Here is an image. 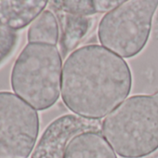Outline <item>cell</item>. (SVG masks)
<instances>
[{"instance_id": "cell-1", "label": "cell", "mask_w": 158, "mask_h": 158, "mask_svg": "<svg viewBox=\"0 0 158 158\" xmlns=\"http://www.w3.org/2000/svg\"><path fill=\"white\" fill-rule=\"evenodd\" d=\"M132 76L127 61L99 45L73 51L61 74V98L74 114L101 119L128 96Z\"/></svg>"}, {"instance_id": "cell-2", "label": "cell", "mask_w": 158, "mask_h": 158, "mask_svg": "<svg viewBox=\"0 0 158 158\" xmlns=\"http://www.w3.org/2000/svg\"><path fill=\"white\" fill-rule=\"evenodd\" d=\"M102 134L124 158H141L158 149V91L124 101L102 124Z\"/></svg>"}, {"instance_id": "cell-3", "label": "cell", "mask_w": 158, "mask_h": 158, "mask_svg": "<svg viewBox=\"0 0 158 158\" xmlns=\"http://www.w3.org/2000/svg\"><path fill=\"white\" fill-rule=\"evenodd\" d=\"M61 67V57L55 46L29 43L11 72L10 83L15 95L35 110L50 108L60 97Z\"/></svg>"}, {"instance_id": "cell-4", "label": "cell", "mask_w": 158, "mask_h": 158, "mask_svg": "<svg viewBox=\"0 0 158 158\" xmlns=\"http://www.w3.org/2000/svg\"><path fill=\"white\" fill-rule=\"evenodd\" d=\"M158 0H127L107 12L99 24L102 47L123 58H132L145 47Z\"/></svg>"}, {"instance_id": "cell-5", "label": "cell", "mask_w": 158, "mask_h": 158, "mask_svg": "<svg viewBox=\"0 0 158 158\" xmlns=\"http://www.w3.org/2000/svg\"><path fill=\"white\" fill-rule=\"evenodd\" d=\"M39 131L36 111L11 92H0V158H28Z\"/></svg>"}, {"instance_id": "cell-6", "label": "cell", "mask_w": 158, "mask_h": 158, "mask_svg": "<svg viewBox=\"0 0 158 158\" xmlns=\"http://www.w3.org/2000/svg\"><path fill=\"white\" fill-rule=\"evenodd\" d=\"M102 124L101 119H89L77 114L62 115L46 128L31 158H63L73 138L86 132H100Z\"/></svg>"}, {"instance_id": "cell-7", "label": "cell", "mask_w": 158, "mask_h": 158, "mask_svg": "<svg viewBox=\"0 0 158 158\" xmlns=\"http://www.w3.org/2000/svg\"><path fill=\"white\" fill-rule=\"evenodd\" d=\"M48 3L46 0H0V24L14 31L23 29L43 12Z\"/></svg>"}, {"instance_id": "cell-8", "label": "cell", "mask_w": 158, "mask_h": 158, "mask_svg": "<svg viewBox=\"0 0 158 158\" xmlns=\"http://www.w3.org/2000/svg\"><path fill=\"white\" fill-rule=\"evenodd\" d=\"M63 158H117L101 132H86L73 138Z\"/></svg>"}, {"instance_id": "cell-9", "label": "cell", "mask_w": 158, "mask_h": 158, "mask_svg": "<svg viewBox=\"0 0 158 158\" xmlns=\"http://www.w3.org/2000/svg\"><path fill=\"white\" fill-rule=\"evenodd\" d=\"M58 17L60 19L61 36H60V50L62 56L73 50L80 43L83 37L89 32L91 20L88 17L75 16L56 10Z\"/></svg>"}, {"instance_id": "cell-10", "label": "cell", "mask_w": 158, "mask_h": 158, "mask_svg": "<svg viewBox=\"0 0 158 158\" xmlns=\"http://www.w3.org/2000/svg\"><path fill=\"white\" fill-rule=\"evenodd\" d=\"M55 10L67 14L87 17L96 13L109 12L118 7L123 1L115 0H82V1H52Z\"/></svg>"}, {"instance_id": "cell-11", "label": "cell", "mask_w": 158, "mask_h": 158, "mask_svg": "<svg viewBox=\"0 0 158 158\" xmlns=\"http://www.w3.org/2000/svg\"><path fill=\"white\" fill-rule=\"evenodd\" d=\"M60 35L59 23L50 10H44L31 24L28 30L30 43L47 44L55 46Z\"/></svg>"}, {"instance_id": "cell-12", "label": "cell", "mask_w": 158, "mask_h": 158, "mask_svg": "<svg viewBox=\"0 0 158 158\" xmlns=\"http://www.w3.org/2000/svg\"><path fill=\"white\" fill-rule=\"evenodd\" d=\"M17 40L16 31L0 24V64L11 54Z\"/></svg>"}]
</instances>
